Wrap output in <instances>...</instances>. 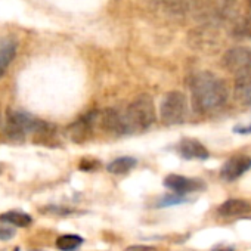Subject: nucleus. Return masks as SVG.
I'll return each instance as SVG.
<instances>
[{
    "label": "nucleus",
    "mask_w": 251,
    "mask_h": 251,
    "mask_svg": "<svg viewBox=\"0 0 251 251\" xmlns=\"http://www.w3.org/2000/svg\"><path fill=\"white\" fill-rule=\"evenodd\" d=\"M189 89L192 108L197 112L219 109L229 99V87L226 81L210 71L194 74L189 81Z\"/></svg>",
    "instance_id": "obj_1"
},
{
    "label": "nucleus",
    "mask_w": 251,
    "mask_h": 251,
    "mask_svg": "<svg viewBox=\"0 0 251 251\" xmlns=\"http://www.w3.org/2000/svg\"><path fill=\"white\" fill-rule=\"evenodd\" d=\"M6 135L14 141H24L28 133L48 138L55 133V127L49 123H45L28 112L24 111H11L6 117L5 124Z\"/></svg>",
    "instance_id": "obj_2"
},
{
    "label": "nucleus",
    "mask_w": 251,
    "mask_h": 251,
    "mask_svg": "<svg viewBox=\"0 0 251 251\" xmlns=\"http://www.w3.org/2000/svg\"><path fill=\"white\" fill-rule=\"evenodd\" d=\"M132 133L148 130L157 120L154 99L150 95H139L126 109Z\"/></svg>",
    "instance_id": "obj_3"
},
{
    "label": "nucleus",
    "mask_w": 251,
    "mask_h": 251,
    "mask_svg": "<svg viewBox=\"0 0 251 251\" xmlns=\"http://www.w3.org/2000/svg\"><path fill=\"white\" fill-rule=\"evenodd\" d=\"M188 109L189 103L186 95L179 90H172L164 95L160 103V117L164 124H179L186 118Z\"/></svg>",
    "instance_id": "obj_4"
},
{
    "label": "nucleus",
    "mask_w": 251,
    "mask_h": 251,
    "mask_svg": "<svg viewBox=\"0 0 251 251\" xmlns=\"http://www.w3.org/2000/svg\"><path fill=\"white\" fill-rule=\"evenodd\" d=\"M100 127L112 135L117 136H124V135H130V126L126 117V112H121L115 108H106L100 112Z\"/></svg>",
    "instance_id": "obj_5"
},
{
    "label": "nucleus",
    "mask_w": 251,
    "mask_h": 251,
    "mask_svg": "<svg viewBox=\"0 0 251 251\" xmlns=\"http://www.w3.org/2000/svg\"><path fill=\"white\" fill-rule=\"evenodd\" d=\"M98 115H99L98 111H90L86 115L77 118L68 127L70 139L75 144H83L89 141L93 135V126L98 120Z\"/></svg>",
    "instance_id": "obj_6"
},
{
    "label": "nucleus",
    "mask_w": 251,
    "mask_h": 251,
    "mask_svg": "<svg viewBox=\"0 0 251 251\" xmlns=\"http://www.w3.org/2000/svg\"><path fill=\"white\" fill-rule=\"evenodd\" d=\"M222 65L225 70L236 74L238 71L251 67V49L245 46H235L225 52L222 56Z\"/></svg>",
    "instance_id": "obj_7"
},
{
    "label": "nucleus",
    "mask_w": 251,
    "mask_h": 251,
    "mask_svg": "<svg viewBox=\"0 0 251 251\" xmlns=\"http://www.w3.org/2000/svg\"><path fill=\"white\" fill-rule=\"evenodd\" d=\"M251 170V157L250 155H233L230 157L220 169V177L226 182H233L238 177L244 176Z\"/></svg>",
    "instance_id": "obj_8"
},
{
    "label": "nucleus",
    "mask_w": 251,
    "mask_h": 251,
    "mask_svg": "<svg viewBox=\"0 0 251 251\" xmlns=\"http://www.w3.org/2000/svg\"><path fill=\"white\" fill-rule=\"evenodd\" d=\"M163 183L167 189L173 191L175 194L183 195V197L189 192H198L205 188V183L201 182L200 179L186 177L182 175H169V176H166Z\"/></svg>",
    "instance_id": "obj_9"
},
{
    "label": "nucleus",
    "mask_w": 251,
    "mask_h": 251,
    "mask_svg": "<svg viewBox=\"0 0 251 251\" xmlns=\"http://www.w3.org/2000/svg\"><path fill=\"white\" fill-rule=\"evenodd\" d=\"M233 93L239 103L251 105V67H247L235 74Z\"/></svg>",
    "instance_id": "obj_10"
},
{
    "label": "nucleus",
    "mask_w": 251,
    "mask_h": 251,
    "mask_svg": "<svg viewBox=\"0 0 251 251\" xmlns=\"http://www.w3.org/2000/svg\"><path fill=\"white\" fill-rule=\"evenodd\" d=\"M179 154L185 158V160H208L210 158V152L197 139L192 138H185L180 141L179 144Z\"/></svg>",
    "instance_id": "obj_11"
},
{
    "label": "nucleus",
    "mask_w": 251,
    "mask_h": 251,
    "mask_svg": "<svg viewBox=\"0 0 251 251\" xmlns=\"http://www.w3.org/2000/svg\"><path fill=\"white\" fill-rule=\"evenodd\" d=\"M251 211V204L245 200L239 198H230L223 201L217 207V214L220 217H239L244 214H248Z\"/></svg>",
    "instance_id": "obj_12"
},
{
    "label": "nucleus",
    "mask_w": 251,
    "mask_h": 251,
    "mask_svg": "<svg viewBox=\"0 0 251 251\" xmlns=\"http://www.w3.org/2000/svg\"><path fill=\"white\" fill-rule=\"evenodd\" d=\"M18 45L14 39H5L0 42V78H2L12 61L15 59Z\"/></svg>",
    "instance_id": "obj_13"
},
{
    "label": "nucleus",
    "mask_w": 251,
    "mask_h": 251,
    "mask_svg": "<svg viewBox=\"0 0 251 251\" xmlns=\"http://www.w3.org/2000/svg\"><path fill=\"white\" fill-rule=\"evenodd\" d=\"M0 222L6 225H12V226H18V227H27L33 223V217L27 214L25 211L11 210V211L0 214Z\"/></svg>",
    "instance_id": "obj_14"
},
{
    "label": "nucleus",
    "mask_w": 251,
    "mask_h": 251,
    "mask_svg": "<svg viewBox=\"0 0 251 251\" xmlns=\"http://www.w3.org/2000/svg\"><path fill=\"white\" fill-rule=\"evenodd\" d=\"M136 164H138V160L133 157H118L106 166V170L111 175L121 176V175H126L130 170H133L136 167Z\"/></svg>",
    "instance_id": "obj_15"
},
{
    "label": "nucleus",
    "mask_w": 251,
    "mask_h": 251,
    "mask_svg": "<svg viewBox=\"0 0 251 251\" xmlns=\"http://www.w3.org/2000/svg\"><path fill=\"white\" fill-rule=\"evenodd\" d=\"M84 239L80 235L75 233H67V235H61L56 239V247L61 251H77L81 245H83Z\"/></svg>",
    "instance_id": "obj_16"
},
{
    "label": "nucleus",
    "mask_w": 251,
    "mask_h": 251,
    "mask_svg": "<svg viewBox=\"0 0 251 251\" xmlns=\"http://www.w3.org/2000/svg\"><path fill=\"white\" fill-rule=\"evenodd\" d=\"M188 201V198L186 197H183V195H179V194H169V195H164L160 201H158V204H157V207H172V205H179V204H183V202H186Z\"/></svg>",
    "instance_id": "obj_17"
},
{
    "label": "nucleus",
    "mask_w": 251,
    "mask_h": 251,
    "mask_svg": "<svg viewBox=\"0 0 251 251\" xmlns=\"http://www.w3.org/2000/svg\"><path fill=\"white\" fill-rule=\"evenodd\" d=\"M42 211H48V213H52V214H56V216H68V214L74 213V210H71V208L56 207V205H50V207L42 208Z\"/></svg>",
    "instance_id": "obj_18"
},
{
    "label": "nucleus",
    "mask_w": 251,
    "mask_h": 251,
    "mask_svg": "<svg viewBox=\"0 0 251 251\" xmlns=\"http://www.w3.org/2000/svg\"><path fill=\"white\" fill-rule=\"evenodd\" d=\"M15 236V229L9 226H0V241H9Z\"/></svg>",
    "instance_id": "obj_19"
},
{
    "label": "nucleus",
    "mask_w": 251,
    "mask_h": 251,
    "mask_svg": "<svg viewBox=\"0 0 251 251\" xmlns=\"http://www.w3.org/2000/svg\"><path fill=\"white\" fill-rule=\"evenodd\" d=\"M98 166H99V163L95 161V160H84V161H81V164H80V170L90 172V170H96Z\"/></svg>",
    "instance_id": "obj_20"
},
{
    "label": "nucleus",
    "mask_w": 251,
    "mask_h": 251,
    "mask_svg": "<svg viewBox=\"0 0 251 251\" xmlns=\"http://www.w3.org/2000/svg\"><path fill=\"white\" fill-rule=\"evenodd\" d=\"M233 132L238 135H251V124H245V126H235Z\"/></svg>",
    "instance_id": "obj_21"
},
{
    "label": "nucleus",
    "mask_w": 251,
    "mask_h": 251,
    "mask_svg": "<svg viewBox=\"0 0 251 251\" xmlns=\"http://www.w3.org/2000/svg\"><path fill=\"white\" fill-rule=\"evenodd\" d=\"M126 251H155V248L151 245H132L126 248Z\"/></svg>",
    "instance_id": "obj_22"
},
{
    "label": "nucleus",
    "mask_w": 251,
    "mask_h": 251,
    "mask_svg": "<svg viewBox=\"0 0 251 251\" xmlns=\"http://www.w3.org/2000/svg\"><path fill=\"white\" fill-rule=\"evenodd\" d=\"M235 248L232 247V245H227V247H223V250H220V248H213V251H233Z\"/></svg>",
    "instance_id": "obj_23"
},
{
    "label": "nucleus",
    "mask_w": 251,
    "mask_h": 251,
    "mask_svg": "<svg viewBox=\"0 0 251 251\" xmlns=\"http://www.w3.org/2000/svg\"><path fill=\"white\" fill-rule=\"evenodd\" d=\"M248 5H250V11H251V0H248Z\"/></svg>",
    "instance_id": "obj_24"
}]
</instances>
